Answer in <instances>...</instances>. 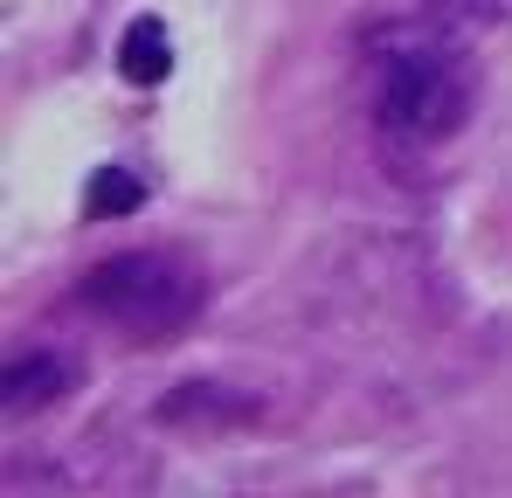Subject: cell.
<instances>
[{"mask_svg":"<svg viewBox=\"0 0 512 498\" xmlns=\"http://www.w3.org/2000/svg\"><path fill=\"white\" fill-rule=\"evenodd\" d=\"M367 111L395 146H436L464 125L471 111V63L464 49L429 28L395 21L367 42Z\"/></svg>","mask_w":512,"mask_h":498,"instance_id":"cell-1","label":"cell"},{"mask_svg":"<svg viewBox=\"0 0 512 498\" xmlns=\"http://www.w3.org/2000/svg\"><path fill=\"white\" fill-rule=\"evenodd\" d=\"M77 298L90 319L132 332V339H167L201 312V277L167 249H118L84 270Z\"/></svg>","mask_w":512,"mask_h":498,"instance_id":"cell-2","label":"cell"},{"mask_svg":"<svg viewBox=\"0 0 512 498\" xmlns=\"http://www.w3.org/2000/svg\"><path fill=\"white\" fill-rule=\"evenodd\" d=\"M70 381H77L70 360H56V353H14V360L0 367V415L21 422V415L49 409V402L70 395Z\"/></svg>","mask_w":512,"mask_h":498,"instance_id":"cell-3","label":"cell"},{"mask_svg":"<svg viewBox=\"0 0 512 498\" xmlns=\"http://www.w3.org/2000/svg\"><path fill=\"white\" fill-rule=\"evenodd\" d=\"M173 70V35L160 14H139L132 28H125V42H118V77L139 83V90H153V83H167Z\"/></svg>","mask_w":512,"mask_h":498,"instance_id":"cell-4","label":"cell"},{"mask_svg":"<svg viewBox=\"0 0 512 498\" xmlns=\"http://www.w3.org/2000/svg\"><path fill=\"white\" fill-rule=\"evenodd\" d=\"M139 201H146V187H139L125 166H104V173L90 180V194H84V215H90V222H104V215H132Z\"/></svg>","mask_w":512,"mask_h":498,"instance_id":"cell-5","label":"cell"}]
</instances>
